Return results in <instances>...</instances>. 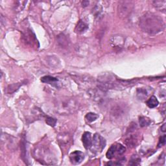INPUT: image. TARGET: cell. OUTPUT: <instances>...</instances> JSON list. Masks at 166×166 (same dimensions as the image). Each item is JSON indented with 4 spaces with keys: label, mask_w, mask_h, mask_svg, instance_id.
Returning <instances> with one entry per match:
<instances>
[{
    "label": "cell",
    "mask_w": 166,
    "mask_h": 166,
    "mask_svg": "<svg viewBox=\"0 0 166 166\" xmlns=\"http://www.w3.org/2000/svg\"><path fill=\"white\" fill-rule=\"evenodd\" d=\"M140 158L139 157H138L137 155H133L131 158L130 162H129L130 165H139V162H140Z\"/></svg>",
    "instance_id": "obj_23"
},
{
    "label": "cell",
    "mask_w": 166,
    "mask_h": 166,
    "mask_svg": "<svg viewBox=\"0 0 166 166\" xmlns=\"http://www.w3.org/2000/svg\"><path fill=\"white\" fill-rule=\"evenodd\" d=\"M133 3L130 1H121L117 6V14L121 18H128L133 10Z\"/></svg>",
    "instance_id": "obj_5"
},
{
    "label": "cell",
    "mask_w": 166,
    "mask_h": 166,
    "mask_svg": "<svg viewBox=\"0 0 166 166\" xmlns=\"http://www.w3.org/2000/svg\"><path fill=\"white\" fill-rule=\"evenodd\" d=\"M57 142L62 151L67 152L72 144L73 138L68 132H62L57 136Z\"/></svg>",
    "instance_id": "obj_6"
},
{
    "label": "cell",
    "mask_w": 166,
    "mask_h": 166,
    "mask_svg": "<svg viewBox=\"0 0 166 166\" xmlns=\"http://www.w3.org/2000/svg\"><path fill=\"white\" fill-rule=\"evenodd\" d=\"M129 136L125 139V143L129 147L133 148L135 147L139 143V137L138 134H129Z\"/></svg>",
    "instance_id": "obj_10"
},
{
    "label": "cell",
    "mask_w": 166,
    "mask_h": 166,
    "mask_svg": "<svg viewBox=\"0 0 166 166\" xmlns=\"http://www.w3.org/2000/svg\"><path fill=\"white\" fill-rule=\"evenodd\" d=\"M148 93L146 90V89L143 88H138L137 90V97L139 98V99H144L146 97H147Z\"/></svg>",
    "instance_id": "obj_20"
},
{
    "label": "cell",
    "mask_w": 166,
    "mask_h": 166,
    "mask_svg": "<svg viewBox=\"0 0 166 166\" xmlns=\"http://www.w3.org/2000/svg\"><path fill=\"white\" fill-rule=\"evenodd\" d=\"M93 15L95 16L96 18H99L100 16H102L103 13V8L101 5H96L95 7L93 9Z\"/></svg>",
    "instance_id": "obj_21"
},
{
    "label": "cell",
    "mask_w": 166,
    "mask_h": 166,
    "mask_svg": "<svg viewBox=\"0 0 166 166\" xmlns=\"http://www.w3.org/2000/svg\"><path fill=\"white\" fill-rule=\"evenodd\" d=\"M153 5L157 9L160 10V11H165L166 9V1L163 0V1H154Z\"/></svg>",
    "instance_id": "obj_17"
},
{
    "label": "cell",
    "mask_w": 166,
    "mask_h": 166,
    "mask_svg": "<svg viewBox=\"0 0 166 166\" xmlns=\"http://www.w3.org/2000/svg\"><path fill=\"white\" fill-rule=\"evenodd\" d=\"M110 43L114 48H121L125 44V39L122 36L115 35L111 37Z\"/></svg>",
    "instance_id": "obj_11"
},
{
    "label": "cell",
    "mask_w": 166,
    "mask_h": 166,
    "mask_svg": "<svg viewBox=\"0 0 166 166\" xmlns=\"http://www.w3.org/2000/svg\"><path fill=\"white\" fill-rule=\"evenodd\" d=\"M33 156L36 160L42 164L53 165L56 163V159L49 148L44 145H38L33 151Z\"/></svg>",
    "instance_id": "obj_3"
},
{
    "label": "cell",
    "mask_w": 166,
    "mask_h": 166,
    "mask_svg": "<svg viewBox=\"0 0 166 166\" xmlns=\"http://www.w3.org/2000/svg\"><path fill=\"white\" fill-rule=\"evenodd\" d=\"M98 117H99V116L97 114H95V113L90 112L86 115L85 119L88 123H92L95 121L96 119H97Z\"/></svg>",
    "instance_id": "obj_19"
},
{
    "label": "cell",
    "mask_w": 166,
    "mask_h": 166,
    "mask_svg": "<svg viewBox=\"0 0 166 166\" xmlns=\"http://www.w3.org/2000/svg\"><path fill=\"white\" fill-rule=\"evenodd\" d=\"M146 104L148 106V107L150 109H154L159 104V102L158 101L157 98L155 96H151L150 99H149V100L146 102Z\"/></svg>",
    "instance_id": "obj_15"
},
{
    "label": "cell",
    "mask_w": 166,
    "mask_h": 166,
    "mask_svg": "<svg viewBox=\"0 0 166 166\" xmlns=\"http://www.w3.org/2000/svg\"><path fill=\"white\" fill-rule=\"evenodd\" d=\"M161 130H162V131L164 132H165V130H166V128H165V124H164V125H162V127H161Z\"/></svg>",
    "instance_id": "obj_26"
},
{
    "label": "cell",
    "mask_w": 166,
    "mask_h": 166,
    "mask_svg": "<svg viewBox=\"0 0 166 166\" xmlns=\"http://www.w3.org/2000/svg\"><path fill=\"white\" fill-rule=\"evenodd\" d=\"M82 142L85 149H90L92 143V134L89 132H85L82 136Z\"/></svg>",
    "instance_id": "obj_12"
},
{
    "label": "cell",
    "mask_w": 166,
    "mask_h": 166,
    "mask_svg": "<svg viewBox=\"0 0 166 166\" xmlns=\"http://www.w3.org/2000/svg\"><path fill=\"white\" fill-rule=\"evenodd\" d=\"M26 145V143H25V139H23L21 142V154H22V159L24 160L25 162H26L25 158H26V157H27V154H26L27 151H26V145Z\"/></svg>",
    "instance_id": "obj_22"
},
{
    "label": "cell",
    "mask_w": 166,
    "mask_h": 166,
    "mask_svg": "<svg viewBox=\"0 0 166 166\" xmlns=\"http://www.w3.org/2000/svg\"><path fill=\"white\" fill-rule=\"evenodd\" d=\"M125 147L121 144H113L109 149L108 151L107 152V154H106V156H107V158L108 159H112L113 158H114L116 154L119 156L123 155V153H125Z\"/></svg>",
    "instance_id": "obj_8"
},
{
    "label": "cell",
    "mask_w": 166,
    "mask_h": 166,
    "mask_svg": "<svg viewBox=\"0 0 166 166\" xmlns=\"http://www.w3.org/2000/svg\"><path fill=\"white\" fill-rule=\"evenodd\" d=\"M23 83H16V84H12L9 85L7 88H6V92L7 93V94H11L12 93L15 92L17 90L19 89V88L20 87L23 85Z\"/></svg>",
    "instance_id": "obj_14"
},
{
    "label": "cell",
    "mask_w": 166,
    "mask_h": 166,
    "mask_svg": "<svg viewBox=\"0 0 166 166\" xmlns=\"http://www.w3.org/2000/svg\"><path fill=\"white\" fill-rule=\"evenodd\" d=\"M84 158V154L83 152L79 151H75L71 152L70 155V160L71 162L74 164L77 165L81 164Z\"/></svg>",
    "instance_id": "obj_9"
},
{
    "label": "cell",
    "mask_w": 166,
    "mask_h": 166,
    "mask_svg": "<svg viewBox=\"0 0 166 166\" xmlns=\"http://www.w3.org/2000/svg\"><path fill=\"white\" fill-rule=\"evenodd\" d=\"M45 122L51 127H55L57 123V119L51 117H48L45 119Z\"/></svg>",
    "instance_id": "obj_24"
},
{
    "label": "cell",
    "mask_w": 166,
    "mask_h": 166,
    "mask_svg": "<svg viewBox=\"0 0 166 166\" xmlns=\"http://www.w3.org/2000/svg\"><path fill=\"white\" fill-rule=\"evenodd\" d=\"M139 125H140V127H147V126H149L151 123V119L147 117H145V116L139 117Z\"/></svg>",
    "instance_id": "obj_18"
},
{
    "label": "cell",
    "mask_w": 166,
    "mask_h": 166,
    "mask_svg": "<svg viewBox=\"0 0 166 166\" xmlns=\"http://www.w3.org/2000/svg\"><path fill=\"white\" fill-rule=\"evenodd\" d=\"M106 145L105 139L99 134H95L92 138V143L90 150L95 154L100 153L104 149Z\"/></svg>",
    "instance_id": "obj_7"
},
{
    "label": "cell",
    "mask_w": 166,
    "mask_h": 166,
    "mask_svg": "<svg viewBox=\"0 0 166 166\" xmlns=\"http://www.w3.org/2000/svg\"><path fill=\"white\" fill-rule=\"evenodd\" d=\"M165 135H164L161 136L159 139V142L158 144V147H161L162 146L165 145Z\"/></svg>",
    "instance_id": "obj_25"
},
{
    "label": "cell",
    "mask_w": 166,
    "mask_h": 166,
    "mask_svg": "<svg viewBox=\"0 0 166 166\" xmlns=\"http://www.w3.org/2000/svg\"><path fill=\"white\" fill-rule=\"evenodd\" d=\"M79 109V104L75 99L62 97L57 99L55 104V110L60 115L74 114Z\"/></svg>",
    "instance_id": "obj_2"
},
{
    "label": "cell",
    "mask_w": 166,
    "mask_h": 166,
    "mask_svg": "<svg viewBox=\"0 0 166 166\" xmlns=\"http://www.w3.org/2000/svg\"><path fill=\"white\" fill-rule=\"evenodd\" d=\"M88 29V25L84 21L80 20L75 28V32L79 34H82Z\"/></svg>",
    "instance_id": "obj_13"
},
{
    "label": "cell",
    "mask_w": 166,
    "mask_h": 166,
    "mask_svg": "<svg viewBox=\"0 0 166 166\" xmlns=\"http://www.w3.org/2000/svg\"><path fill=\"white\" fill-rule=\"evenodd\" d=\"M41 81L44 83H46V84H54L55 83H57L58 80L53 77L51 76H44L43 77H42L41 79Z\"/></svg>",
    "instance_id": "obj_16"
},
{
    "label": "cell",
    "mask_w": 166,
    "mask_h": 166,
    "mask_svg": "<svg viewBox=\"0 0 166 166\" xmlns=\"http://www.w3.org/2000/svg\"><path fill=\"white\" fill-rule=\"evenodd\" d=\"M139 25L141 29L150 35H156L165 28L163 19L151 12H146L139 18Z\"/></svg>",
    "instance_id": "obj_1"
},
{
    "label": "cell",
    "mask_w": 166,
    "mask_h": 166,
    "mask_svg": "<svg viewBox=\"0 0 166 166\" xmlns=\"http://www.w3.org/2000/svg\"><path fill=\"white\" fill-rule=\"evenodd\" d=\"M128 108L125 104L117 103L112 106L110 109L112 120L116 123H121L126 119L128 114Z\"/></svg>",
    "instance_id": "obj_4"
}]
</instances>
